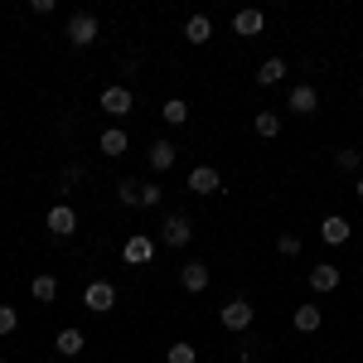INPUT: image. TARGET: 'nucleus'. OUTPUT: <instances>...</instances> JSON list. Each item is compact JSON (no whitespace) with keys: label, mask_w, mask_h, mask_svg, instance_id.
Returning <instances> with one entry per match:
<instances>
[{"label":"nucleus","mask_w":363,"mask_h":363,"mask_svg":"<svg viewBox=\"0 0 363 363\" xmlns=\"http://www.w3.org/2000/svg\"><path fill=\"white\" fill-rule=\"evenodd\" d=\"M160 242H165V247H189V242H194V223H189L184 213H169L165 228H160Z\"/></svg>","instance_id":"1"},{"label":"nucleus","mask_w":363,"mask_h":363,"mask_svg":"<svg viewBox=\"0 0 363 363\" xmlns=\"http://www.w3.org/2000/svg\"><path fill=\"white\" fill-rule=\"evenodd\" d=\"M286 112H291V116H315V112H320V92H315L310 83H296V87H291V97H286Z\"/></svg>","instance_id":"2"},{"label":"nucleus","mask_w":363,"mask_h":363,"mask_svg":"<svg viewBox=\"0 0 363 363\" xmlns=\"http://www.w3.org/2000/svg\"><path fill=\"white\" fill-rule=\"evenodd\" d=\"M97 15H87V10H78V15H73V20H68V44H73V49H87V44H92V39H97Z\"/></svg>","instance_id":"3"},{"label":"nucleus","mask_w":363,"mask_h":363,"mask_svg":"<svg viewBox=\"0 0 363 363\" xmlns=\"http://www.w3.org/2000/svg\"><path fill=\"white\" fill-rule=\"evenodd\" d=\"M252 315H257V310H252L247 301H228V306L218 310L223 330H233V335H247V330H252Z\"/></svg>","instance_id":"4"},{"label":"nucleus","mask_w":363,"mask_h":363,"mask_svg":"<svg viewBox=\"0 0 363 363\" xmlns=\"http://www.w3.org/2000/svg\"><path fill=\"white\" fill-rule=\"evenodd\" d=\"M189 189H194V194H203V199L223 194V174H218L213 165H194V169H189Z\"/></svg>","instance_id":"5"},{"label":"nucleus","mask_w":363,"mask_h":363,"mask_svg":"<svg viewBox=\"0 0 363 363\" xmlns=\"http://www.w3.org/2000/svg\"><path fill=\"white\" fill-rule=\"evenodd\" d=\"M83 306L92 310V315H107V310L116 306V286L112 281H92V286L83 291Z\"/></svg>","instance_id":"6"},{"label":"nucleus","mask_w":363,"mask_h":363,"mask_svg":"<svg viewBox=\"0 0 363 363\" xmlns=\"http://www.w3.org/2000/svg\"><path fill=\"white\" fill-rule=\"evenodd\" d=\"M44 228H49L54 238H73V233H78V213H73L68 203H54V208L44 213Z\"/></svg>","instance_id":"7"},{"label":"nucleus","mask_w":363,"mask_h":363,"mask_svg":"<svg viewBox=\"0 0 363 363\" xmlns=\"http://www.w3.org/2000/svg\"><path fill=\"white\" fill-rule=\"evenodd\" d=\"M131 102H136L131 87H121V83L102 87V112H107V116H126V112H131Z\"/></svg>","instance_id":"8"},{"label":"nucleus","mask_w":363,"mask_h":363,"mask_svg":"<svg viewBox=\"0 0 363 363\" xmlns=\"http://www.w3.org/2000/svg\"><path fill=\"white\" fill-rule=\"evenodd\" d=\"M121 257H126V267H145V262L155 257V242H150L145 233H131L126 247H121Z\"/></svg>","instance_id":"9"},{"label":"nucleus","mask_w":363,"mask_h":363,"mask_svg":"<svg viewBox=\"0 0 363 363\" xmlns=\"http://www.w3.org/2000/svg\"><path fill=\"white\" fill-rule=\"evenodd\" d=\"M320 238H325L330 247H344V242L354 238V228H349V218H339V213H330V218L320 223Z\"/></svg>","instance_id":"10"},{"label":"nucleus","mask_w":363,"mask_h":363,"mask_svg":"<svg viewBox=\"0 0 363 363\" xmlns=\"http://www.w3.org/2000/svg\"><path fill=\"white\" fill-rule=\"evenodd\" d=\"M179 281H184L189 296H199V291H208V267H203V262H184V267H179Z\"/></svg>","instance_id":"11"},{"label":"nucleus","mask_w":363,"mask_h":363,"mask_svg":"<svg viewBox=\"0 0 363 363\" xmlns=\"http://www.w3.org/2000/svg\"><path fill=\"white\" fill-rule=\"evenodd\" d=\"M145 160H150V169H155V174H165V169L174 165V160H179V150H174L169 140H155V145L145 150Z\"/></svg>","instance_id":"12"},{"label":"nucleus","mask_w":363,"mask_h":363,"mask_svg":"<svg viewBox=\"0 0 363 363\" xmlns=\"http://www.w3.org/2000/svg\"><path fill=\"white\" fill-rule=\"evenodd\" d=\"M339 277H344V272H339L335 262H320V267L310 272V291H320V296H325V291H335V286H339Z\"/></svg>","instance_id":"13"},{"label":"nucleus","mask_w":363,"mask_h":363,"mask_svg":"<svg viewBox=\"0 0 363 363\" xmlns=\"http://www.w3.org/2000/svg\"><path fill=\"white\" fill-rule=\"evenodd\" d=\"M233 29H238L242 39H252V34L267 29V15H262V10H238V15H233Z\"/></svg>","instance_id":"14"},{"label":"nucleus","mask_w":363,"mask_h":363,"mask_svg":"<svg viewBox=\"0 0 363 363\" xmlns=\"http://www.w3.org/2000/svg\"><path fill=\"white\" fill-rule=\"evenodd\" d=\"M184 39H189V44H208V39H213V20H208V15H189V20H184Z\"/></svg>","instance_id":"15"},{"label":"nucleus","mask_w":363,"mask_h":363,"mask_svg":"<svg viewBox=\"0 0 363 363\" xmlns=\"http://www.w3.org/2000/svg\"><path fill=\"white\" fill-rule=\"evenodd\" d=\"M126 145H131V140H126L121 126H107V131L97 136V150H102V155H126Z\"/></svg>","instance_id":"16"},{"label":"nucleus","mask_w":363,"mask_h":363,"mask_svg":"<svg viewBox=\"0 0 363 363\" xmlns=\"http://www.w3.org/2000/svg\"><path fill=\"white\" fill-rule=\"evenodd\" d=\"M320 325H325V310L320 306H296V330L301 335H315Z\"/></svg>","instance_id":"17"},{"label":"nucleus","mask_w":363,"mask_h":363,"mask_svg":"<svg viewBox=\"0 0 363 363\" xmlns=\"http://www.w3.org/2000/svg\"><path fill=\"white\" fill-rule=\"evenodd\" d=\"M54 349L63 354V359H78V354H83V330H58Z\"/></svg>","instance_id":"18"},{"label":"nucleus","mask_w":363,"mask_h":363,"mask_svg":"<svg viewBox=\"0 0 363 363\" xmlns=\"http://www.w3.org/2000/svg\"><path fill=\"white\" fill-rule=\"evenodd\" d=\"M286 78V58H267L262 68H257V87H277Z\"/></svg>","instance_id":"19"},{"label":"nucleus","mask_w":363,"mask_h":363,"mask_svg":"<svg viewBox=\"0 0 363 363\" xmlns=\"http://www.w3.org/2000/svg\"><path fill=\"white\" fill-rule=\"evenodd\" d=\"M29 291H34V301H54L58 296V277L54 272H39V277L29 281Z\"/></svg>","instance_id":"20"},{"label":"nucleus","mask_w":363,"mask_h":363,"mask_svg":"<svg viewBox=\"0 0 363 363\" xmlns=\"http://www.w3.org/2000/svg\"><path fill=\"white\" fill-rule=\"evenodd\" d=\"M169 121V126H184V121H189V102H184V97H169L165 102V112H160Z\"/></svg>","instance_id":"21"},{"label":"nucleus","mask_w":363,"mask_h":363,"mask_svg":"<svg viewBox=\"0 0 363 363\" xmlns=\"http://www.w3.org/2000/svg\"><path fill=\"white\" fill-rule=\"evenodd\" d=\"M160 199H165V189H160V184L150 179V184H140V194H136V208H155Z\"/></svg>","instance_id":"22"},{"label":"nucleus","mask_w":363,"mask_h":363,"mask_svg":"<svg viewBox=\"0 0 363 363\" xmlns=\"http://www.w3.org/2000/svg\"><path fill=\"white\" fill-rule=\"evenodd\" d=\"M277 131H281V112H257V136L272 140Z\"/></svg>","instance_id":"23"},{"label":"nucleus","mask_w":363,"mask_h":363,"mask_svg":"<svg viewBox=\"0 0 363 363\" xmlns=\"http://www.w3.org/2000/svg\"><path fill=\"white\" fill-rule=\"evenodd\" d=\"M15 330H20V310H15V306H0V339L15 335Z\"/></svg>","instance_id":"24"},{"label":"nucleus","mask_w":363,"mask_h":363,"mask_svg":"<svg viewBox=\"0 0 363 363\" xmlns=\"http://www.w3.org/2000/svg\"><path fill=\"white\" fill-rule=\"evenodd\" d=\"M136 194H140V184H136V179H121V184H116V199H121L126 208H136Z\"/></svg>","instance_id":"25"},{"label":"nucleus","mask_w":363,"mask_h":363,"mask_svg":"<svg viewBox=\"0 0 363 363\" xmlns=\"http://www.w3.org/2000/svg\"><path fill=\"white\" fill-rule=\"evenodd\" d=\"M335 165L344 169V174H354V169H359V150H349V145H344V150H335Z\"/></svg>","instance_id":"26"},{"label":"nucleus","mask_w":363,"mask_h":363,"mask_svg":"<svg viewBox=\"0 0 363 363\" xmlns=\"http://www.w3.org/2000/svg\"><path fill=\"white\" fill-rule=\"evenodd\" d=\"M194 359H199L194 344H169V363H194Z\"/></svg>","instance_id":"27"},{"label":"nucleus","mask_w":363,"mask_h":363,"mask_svg":"<svg viewBox=\"0 0 363 363\" xmlns=\"http://www.w3.org/2000/svg\"><path fill=\"white\" fill-rule=\"evenodd\" d=\"M277 252H281V257H301V238H296V233H281Z\"/></svg>","instance_id":"28"},{"label":"nucleus","mask_w":363,"mask_h":363,"mask_svg":"<svg viewBox=\"0 0 363 363\" xmlns=\"http://www.w3.org/2000/svg\"><path fill=\"white\" fill-rule=\"evenodd\" d=\"M78 179H83V165H68V169H63V189H73Z\"/></svg>","instance_id":"29"},{"label":"nucleus","mask_w":363,"mask_h":363,"mask_svg":"<svg viewBox=\"0 0 363 363\" xmlns=\"http://www.w3.org/2000/svg\"><path fill=\"white\" fill-rule=\"evenodd\" d=\"M354 194H359V203H363V174H359V189H354Z\"/></svg>","instance_id":"30"},{"label":"nucleus","mask_w":363,"mask_h":363,"mask_svg":"<svg viewBox=\"0 0 363 363\" xmlns=\"http://www.w3.org/2000/svg\"><path fill=\"white\" fill-rule=\"evenodd\" d=\"M0 363H5V359H0Z\"/></svg>","instance_id":"31"}]
</instances>
